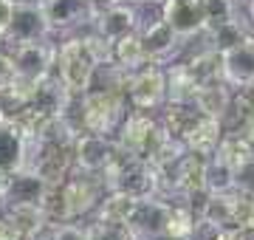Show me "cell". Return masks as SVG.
<instances>
[{
	"instance_id": "cell-1",
	"label": "cell",
	"mask_w": 254,
	"mask_h": 240,
	"mask_svg": "<svg viewBox=\"0 0 254 240\" xmlns=\"http://www.w3.org/2000/svg\"><path fill=\"white\" fill-rule=\"evenodd\" d=\"M133 111L127 102L125 91H105V88H91L82 96H73L65 119L73 127L85 133H99V136H116L125 116Z\"/></svg>"
},
{
	"instance_id": "cell-2",
	"label": "cell",
	"mask_w": 254,
	"mask_h": 240,
	"mask_svg": "<svg viewBox=\"0 0 254 240\" xmlns=\"http://www.w3.org/2000/svg\"><path fill=\"white\" fill-rule=\"evenodd\" d=\"M102 184L105 192H125L133 198H153L161 195V178L147 158L127 153L119 147L113 161L108 164V170L102 173Z\"/></svg>"
},
{
	"instance_id": "cell-3",
	"label": "cell",
	"mask_w": 254,
	"mask_h": 240,
	"mask_svg": "<svg viewBox=\"0 0 254 240\" xmlns=\"http://www.w3.org/2000/svg\"><path fill=\"white\" fill-rule=\"evenodd\" d=\"M93 71H96V60H93V54L88 51V46L82 43L79 34L63 37L57 43L54 74L63 79L65 88H68L73 96H82V93L91 91Z\"/></svg>"
},
{
	"instance_id": "cell-4",
	"label": "cell",
	"mask_w": 254,
	"mask_h": 240,
	"mask_svg": "<svg viewBox=\"0 0 254 240\" xmlns=\"http://www.w3.org/2000/svg\"><path fill=\"white\" fill-rule=\"evenodd\" d=\"M164 136H167V127L161 124L158 116H153L150 111H130L113 139H116V144L122 150L136 153V156L150 161V156H153L155 147L161 144Z\"/></svg>"
},
{
	"instance_id": "cell-5",
	"label": "cell",
	"mask_w": 254,
	"mask_h": 240,
	"mask_svg": "<svg viewBox=\"0 0 254 240\" xmlns=\"http://www.w3.org/2000/svg\"><path fill=\"white\" fill-rule=\"evenodd\" d=\"M125 96L133 111H161L167 105V68L161 62H147L133 74H127Z\"/></svg>"
},
{
	"instance_id": "cell-6",
	"label": "cell",
	"mask_w": 254,
	"mask_h": 240,
	"mask_svg": "<svg viewBox=\"0 0 254 240\" xmlns=\"http://www.w3.org/2000/svg\"><path fill=\"white\" fill-rule=\"evenodd\" d=\"M37 40H57L51 31V23L46 17V9L40 0H17L11 23L3 31V48L37 43Z\"/></svg>"
},
{
	"instance_id": "cell-7",
	"label": "cell",
	"mask_w": 254,
	"mask_h": 240,
	"mask_svg": "<svg viewBox=\"0 0 254 240\" xmlns=\"http://www.w3.org/2000/svg\"><path fill=\"white\" fill-rule=\"evenodd\" d=\"M40 3L46 9V17L57 40L91 28L102 6L99 0H40Z\"/></svg>"
},
{
	"instance_id": "cell-8",
	"label": "cell",
	"mask_w": 254,
	"mask_h": 240,
	"mask_svg": "<svg viewBox=\"0 0 254 240\" xmlns=\"http://www.w3.org/2000/svg\"><path fill=\"white\" fill-rule=\"evenodd\" d=\"M60 195H63L65 206H68L71 221H85L99 206L102 195H105V184H102V176L73 170L71 176L60 184Z\"/></svg>"
},
{
	"instance_id": "cell-9",
	"label": "cell",
	"mask_w": 254,
	"mask_h": 240,
	"mask_svg": "<svg viewBox=\"0 0 254 240\" xmlns=\"http://www.w3.org/2000/svg\"><path fill=\"white\" fill-rule=\"evenodd\" d=\"M57 43L60 40H37V43L11 46L9 54L14 60V76L17 79H26V82H40L43 76L54 74Z\"/></svg>"
},
{
	"instance_id": "cell-10",
	"label": "cell",
	"mask_w": 254,
	"mask_h": 240,
	"mask_svg": "<svg viewBox=\"0 0 254 240\" xmlns=\"http://www.w3.org/2000/svg\"><path fill=\"white\" fill-rule=\"evenodd\" d=\"M116 139L113 136H99V133H76L73 139V170L79 173H91V176H102L108 164L116 156Z\"/></svg>"
},
{
	"instance_id": "cell-11",
	"label": "cell",
	"mask_w": 254,
	"mask_h": 240,
	"mask_svg": "<svg viewBox=\"0 0 254 240\" xmlns=\"http://www.w3.org/2000/svg\"><path fill=\"white\" fill-rule=\"evenodd\" d=\"M170 206L173 201L164 195H153V198H141L133 209V218L127 221V226L133 229L138 240H155L164 238L167 232V218H170Z\"/></svg>"
},
{
	"instance_id": "cell-12",
	"label": "cell",
	"mask_w": 254,
	"mask_h": 240,
	"mask_svg": "<svg viewBox=\"0 0 254 240\" xmlns=\"http://www.w3.org/2000/svg\"><path fill=\"white\" fill-rule=\"evenodd\" d=\"M141 26V20H138V6L136 3H127V0H108L105 6H99L96 11V20H93V31H99L105 40H119L130 34V31H136Z\"/></svg>"
},
{
	"instance_id": "cell-13",
	"label": "cell",
	"mask_w": 254,
	"mask_h": 240,
	"mask_svg": "<svg viewBox=\"0 0 254 240\" xmlns=\"http://www.w3.org/2000/svg\"><path fill=\"white\" fill-rule=\"evenodd\" d=\"M161 17L173 26V31L181 40L203 34L206 28L203 0H161Z\"/></svg>"
},
{
	"instance_id": "cell-14",
	"label": "cell",
	"mask_w": 254,
	"mask_h": 240,
	"mask_svg": "<svg viewBox=\"0 0 254 240\" xmlns=\"http://www.w3.org/2000/svg\"><path fill=\"white\" fill-rule=\"evenodd\" d=\"M220 76L232 88L254 85V37L246 34L237 46L220 54Z\"/></svg>"
},
{
	"instance_id": "cell-15",
	"label": "cell",
	"mask_w": 254,
	"mask_h": 240,
	"mask_svg": "<svg viewBox=\"0 0 254 240\" xmlns=\"http://www.w3.org/2000/svg\"><path fill=\"white\" fill-rule=\"evenodd\" d=\"M73 93L65 88V82L57 74L43 76L34 82V96H31V108L28 111L37 116H65L68 105H71Z\"/></svg>"
},
{
	"instance_id": "cell-16",
	"label": "cell",
	"mask_w": 254,
	"mask_h": 240,
	"mask_svg": "<svg viewBox=\"0 0 254 240\" xmlns=\"http://www.w3.org/2000/svg\"><path fill=\"white\" fill-rule=\"evenodd\" d=\"M138 34H141V46H144L150 62H161L164 65V60H167V57H173L175 48L181 46V37L175 34L173 26H170L161 14H158L153 23L138 26Z\"/></svg>"
},
{
	"instance_id": "cell-17",
	"label": "cell",
	"mask_w": 254,
	"mask_h": 240,
	"mask_svg": "<svg viewBox=\"0 0 254 240\" xmlns=\"http://www.w3.org/2000/svg\"><path fill=\"white\" fill-rule=\"evenodd\" d=\"M51 186L37 176L31 167H20L9 176V186H6V195H3V203H43L46 192Z\"/></svg>"
},
{
	"instance_id": "cell-18",
	"label": "cell",
	"mask_w": 254,
	"mask_h": 240,
	"mask_svg": "<svg viewBox=\"0 0 254 240\" xmlns=\"http://www.w3.org/2000/svg\"><path fill=\"white\" fill-rule=\"evenodd\" d=\"M223 121L215 119V116H200L195 124H192V130L184 136V144L192 150V153H198V156L209 158L212 153H218L220 141H223Z\"/></svg>"
},
{
	"instance_id": "cell-19",
	"label": "cell",
	"mask_w": 254,
	"mask_h": 240,
	"mask_svg": "<svg viewBox=\"0 0 254 240\" xmlns=\"http://www.w3.org/2000/svg\"><path fill=\"white\" fill-rule=\"evenodd\" d=\"M31 96H34V82H26L17 76L3 82L0 85V119L17 121L31 108Z\"/></svg>"
},
{
	"instance_id": "cell-20",
	"label": "cell",
	"mask_w": 254,
	"mask_h": 240,
	"mask_svg": "<svg viewBox=\"0 0 254 240\" xmlns=\"http://www.w3.org/2000/svg\"><path fill=\"white\" fill-rule=\"evenodd\" d=\"M26 164V136L17 121L0 119V170H20Z\"/></svg>"
},
{
	"instance_id": "cell-21",
	"label": "cell",
	"mask_w": 254,
	"mask_h": 240,
	"mask_svg": "<svg viewBox=\"0 0 254 240\" xmlns=\"http://www.w3.org/2000/svg\"><path fill=\"white\" fill-rule=\"evenodd\" d=\"M113 62L125 71V74H133L138 68H144L150 62V57H147L144 46H141V34L136 31H130L125 37L113 40Z\"/></svg>"
},
{
	"instance_id": "cell-22",
	"label": "cell",
	"mask_w": 254,
	"mask_h": 240,
	"mask_svg": "<svg viewBox=\"0 0 254 240\" xmlns=\"http://www.w3.org/2000/svg\"><path fill=\"white\" fill-rule=\"evenodd\" d=\"M200 116H203V113L198 111V105H190V102H167L161 108V116H158V119H161V124L167 127V133L184 139Z\"/></svg>"
},
{
	"instance_id": "cell-23",
	"label": "cell",
	"mask_w": 254,
	"mask_h": 240,
	"mask_svg": "<svg viewBox=\"0 0 254 240\" xmlns=\"http://www.w3.org/2000/svg\"><path fill=\"white\" fill-rule=\"evenodd\" d=\"M181 65L200 88L209 85V82H215V79H223V76H220V54L212 46L203 48V51L190 54L187 60H181Z\"/></svg>"
},
{
	"instance_id": "cell-24",
	"label": "cell",
	"mask_w": 254,
	"mask_h": 240,
	"mask_svg": "<svg viewBox=\"0 0 254 240\" xmlns=\"http://www.w3.org/2000/svg\"><path fill=\"white\" fill-rule=\"evenodd\" d=\"M138 201H141V198H133V195H125V192H105L91 218H96V221L127 223L133 218V209H136Z\"/></svg>"
},
{
	"instance_id": "cell-25",
	"label": "cell",
	"mask_w": 254,
	"mask_h": 240,
	"mask_svg": "<svg viewBox=\"0 0 254 240\" xmlns=\"http://www.w3.org/2000/svg\"><path fill=\"white\" fill-rule=\"evenodd\" d=\"M203 181H206L209 195H223L237 189V176H235V167L229 164L223 156L212 153L206 158V170H203Z\"/></svg>"
},
{
	"instance_id": "cell-26",
	"label": "cell",
	"mask_w": 254,
	"mask_h": 240,
	"mask_svg": "<svg viewBox=\"0 0 254 240\" xmlns=\"http://www.w3.org/2000/svg\"><path fill=\"white\" fill-rule=\"evenodd\" d=\"M229 102H232V85L223 82V79H215V82H209L200 88L195 105H198L200 113L215 116V119H223L229 111Z\"/></svg>"
},
{
	"instance_id": "cell-27",
	"label": "cell",
	"mask_w": 254,
	"mask_h": 240,
	"mask_svg": "<svg viewBox=\"0 0 254 240\" xmlns=\"http://www.w3.org/2000/svg\"><path fill=\"white\" fill-rule=\"evenodd\" d=\"M198 93H200V85L184 71L181 62L167 68V102H190V105H195Z\"/></svg>"
},
{
	"instance_id": "cell-28",
	"label": "cell",
	"mask_w": 254,
	"mask_h": 240,
	"mask_svg": "<svg viewBox=\"0 0 254 240\" xmlns=\"http://www.w3.org/2000/svg\"><path fill=\"white\" fill-rule=\"evenodd\" d=\"M218 156H223L229 161V164L235 167V173L240 170V167L252 164L254 161V144L246 136H240V133H223V141H220L218 147Z\"/></svg>"
},
{
	"instance_id": "cell-29",
	"label": "cell",
	"mask_w": 254,
	"mask_h": 240,
	"mask_svg": "<svg viewBox=\"0 0 254 240\" xmlns=\"http://www.w3.org/2000/svg\"><path fill=\"white\" fill-rule=\"evenodd\" d=\"M195 218H198V215L192 212V206L187 201H173L164 238H170V240H187V238H190V232H192V226H195Z\"/></svg>"
},
{
	"instance_id": "cell-30",
	"label": "cell",
	"mask_w": 254,
	"mask_h": 240,
	"mask_svg": "<svg viewBox=\"0 0 254 240\" xmlns=\"http://www.w3.org/2000/svg\"><path fill=\"white\" fill-rule=\"evenodd\" d=\"M206 37H209V46L215 48L218 54H223V51H229L232 46H237V43L246 37V31H243V26L237 23V17H232V20H226V23L215 26L212 31H206Z\"/></svg>"
},
{
	"instance_id": "cell-31",
	"label": "cell",
	"mask_w": 254,
	"mask_h": 240,
	"mask_svg": "<svg viewBox=\"0 0 254 240\" xmlns=\"http://www.w3.org/2000/svg\"><path fill=\"white\" fill-rule=\"evenodd\" d=\"M88 226V240H138L127 223H113V221H96L91 218Z\"/></svg>"
},
{
	"instance_id": "cell-32",
	"label": "cell",
	"mask_w": 254,
	"mask_h": 240,
	"mask_svg": "<svg viewBox=\"0 0 254 240\" xmlns=\"http://www.w3.org/2000/svg\"><path fill=\"white\" fill-rule=\"evenodd\" d=\"M223 229H226V226H220L218 221H212L206 215H198L187 240H223Z\"/></svg>"
},
{
	"instance_id": "cell-33",
	"label": "cell",
	"mask_w": 254,
	"mask_h": 240,
	"mask_svg": "<svg viewBox=\"0 0 254 240\" xmlns=\"http://www.w3.org/2000/svg\"><path fill=\"white\" fill-rule=\"evenodd\" d=\"M48 240H88V226L82 221H65L48 229Z\"/></svg>"
},
{
	"instance_id": "cell-34",
	"label": "cell",
	"mask_w": 254,
	"mask_h": 240,
	"mask_svg": "<svg viewBox=\"0 0 254 240\" xmlns=\"http://www.w3.org/2000/svg\"><path fill=\"white\" fill-rule=\"evenodd\" d=\"M14 76V60H11L9 48H0V85L9 82Z\"/></svg>"
},
{
	"instance_id": "cell-35",
	"label": "cell",
	"mask_w": 254,
	"mask_h": 240,
	"mask_svg": "<svg viewBox=\"0 0 254 240\" xmlns=\"http://www.w3.org/2000/svg\"><path fill=\"white\" fill-rule=\"evenodd\" d=\"M14 3H17V0H0V31H6V26L11 23Z\"/></svg>"
},
{
	"instance_id": "cell-36",
	"label": "cell",
	"mask_w": 254,
	"mask_h": 240,
	"mask_svg": "<svg viewBox=\"0 0 254 240\" xmlns=\"http://www.w3.org/2000/svg\"><path fill=\"white\" fill-rule=\"evenodd\" d=\"M9 170H0V201H3V195H6V186H9Z\"/></svg>"
},
{
	"instance_id": "cell-37",
	"label": "cell",
	"mask_w": 254,
	"mask_h": 240,
	"mask_svg": "<svg viewBox=\"0 0 254 240\" xmlns=\"http://www.w3.org/2000/svg\"><path fill=\"white\" fill-rule=\"evenodd\" d=\"M249 17H252V23H254V0H249Z\"/></svg>"
},
{
	"instance_id": "cell-38",
	"label": "cell",
	"mask_w": 254,
	"mask_h": 240,
	"mask_svg": "<svg viewBox=\"0 0 254 240\" xmlns=\"http://www.w3.org/2000/svg\"><path fill=\"white\" fill-rule=\"evenodd\" d=\"M6 229V218H3V212H0V232Z\"/></svg>"
},
{
	"instance_id": "cell-39",
	"label": "cell",
	"mask_w": 254,
	"mask_h": 240,
	"mask_svg": "<svg viewBox=\"0 0 254 240\" xmlns=\"http://www.w3.org/2000/svg\"><path fill=\"white\" fill-rule=\"evenodd\" d=\"M0 48H3V31H0Z\"/></svg>"
},
{
	"instance_id": "cell-40",
	"label": "cell",
	"mask_w": 254,
	"mask_h": 240,
	"mask_svg": "<svg viewBox=\"0 0 254 240\" xmlns=\"http://www.w3.org/2000/svg\"><path fill=\"white\" fill-rule=\"evenodd\" d=\"M150 3H158V6H161V0H150Z\"/></svg>"
},
{
	"instance_id": "cell-41",
	"label": "cell",
	"mask_w": 254,
	"mask_h": 240,
	"mask_svg": "<svg viewBox=\"0 0 254 240\" xmlns=\"http://www.w3.org/2000/svg\"><path fill=\"white\" fill-rule=\"evenodd\" d=\"M155 240H170V238H155Z\"/></svg>"
},
{
	"instance_id": "cell-42",
	"label": "cell",
	"mask_w": 254,
	"mask_h": 240,
	"mask_svg": "<svg viewBox=\"0 0 254 240\" xmlns=\"http://www.w3.org/2000/svg\"><path fill=\"white\" fill-rule=\"evenodd\" d=\"M252 198H254V186H252Z\"/></svg>"
},
{
	"instance_id": "cell-43",
	"label": "cell",
	"mask_w": 254,
	"mask_h": 240,
	"mask_svg": "<svg viewBox=\"0 0 254 240\" xmlns=\"http://www.w3.org/2000/svg\"><path fill=\"white\" fill-rule=\"evenodd\" d=\"M246 3H249V0H246Z\"/></svg>"
}]
</instances>
